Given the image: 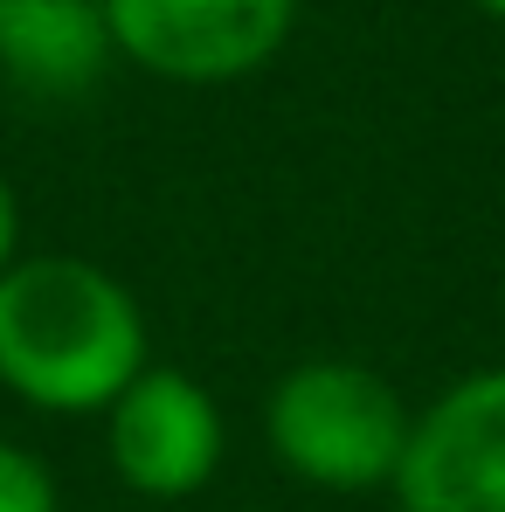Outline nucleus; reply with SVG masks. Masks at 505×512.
Returning a JSON list of instances; mask_svg holds the SVG:
<instances>
[{"label": "nucleus", "mask_w": 505, "mask_h": 512, "mask_svg": "<svg viewBox=\"0 0 505 512\" xmlns=\"http://www.w3.org/2000/svg\"><path fill=\"white\" fill-rule=\"evenodd\" d=\"M146 374V312L90 256L0 270V388L42 416H104Z\"/></svg>", "instance_id": "1"}, {"label": "nucleus", "mask_w": 505, "mask_h": 512, "mask_svg": "<svg viewBox=\"0 0 505 512\" xmlns=\"http://www.w3.org/2000/svg\"><path fill=\"white\" fill-rule=\"evenodd\" d=\"M416 409L360 360H305L263 395L270 457L312 492H381L402 471Z\"/></svg>", "instance_id": "2"}, {"label": "nucleus", "mask_w": 505, "mask_h": 512, "mask_svg": "<svg viewBox=\"0 0 505 512\" xmlns=\"http://www.w3.org/2000/svg\"><path fill=\"white\" fill-rule=\"evenodd\" d=\"M111 49L167 84L256 77L298 21V0H104Z\"/></svg>", "instance_id": "3"}, {"label": "nucleus", "mask_w": 505, "mask_h": 512, "mask_svg": "<svg viewBox=\"0 0 505 512\" xmlns=\"http://www.w3.org/2000/svg\"><path fill=\"white\" fill-rule=\"evenodd\" d=\"M395 499L402 512H505V367H478L416 409Z\"/></svg>", "instance_id": "4"}, {"label": "nucleus", "mask_w": 505, "mask_h": 512, "mask_svg": "<svg viewBox=\"0 0 505 512\" xmlns=\"http://www.w3.org/2000/svg\"><path fill=\"white\" fill-rule=\"evenodd\" d=\"M104 429H111V471L139 499H160V506L194 499L222 471V409L180 367H146L104 409Z\"/></svg>", "instance_id": "5"}, {"label": "nucleus", "mask_w": 505, "mask_h": 512, "mask_svg": "<svg viewBox=\"0 0 505 512\" xmlns=\"http://www.w3.org/2000/svg\"><path fill=\"white\" fill-rule=\"evenodd\" d=\"M104 0H0V77L28 97H84L111 70Z\"/></svg>", "instance_id": "6"}, {"label": "nucleus", "mask_w": 505, "mask_h": 512, "mask_svg": "<svg viewBox=\"0 0 505 512\" xmlns=\"http://www.w3.org/2000/svg\"><path fill=\"white\" fill-rule=\"evenodd\" d=\"M0 512H63L49 464L21 443H0Z\"/></svg>", "instance_id": "7"}, {"label": "nucleus", "mask_w": 505, "mask_h": 512, "mask_svg": "<svg viewBox=\"0 0 505 512\" xmlns=\"http://www.w3.org/2000/svg\"><path fill=\"white\" fill-rule=\"evenodd\" d=\"M14 250H21V201H14V187L0 180V270L14 263Z\"/></svg>", "instance_id": "8"}, {"label": "nucleus", "mask_w": 505, "mask_h": 512, "mask_svg": "<svg viewBox=\"0 0 505 512\" xmlns=\"http://www.w3.org/2000/svg\"><path fill=\"white\" fill-rule=\"evenodd\" d=\"M478 14H492V21H505V0H471Z\"/></svg>", "instance_id": "9"}]
</instances>
